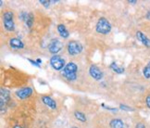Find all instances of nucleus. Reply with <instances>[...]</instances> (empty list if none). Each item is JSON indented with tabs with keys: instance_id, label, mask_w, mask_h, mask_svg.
I'll use <instances>...</instances> for the list:
<instances>
[{
	"instance_id": "f03ea898",
	"label": "nucleus",
	"mask_w": 150,
	"mask_h": 128,
	"mask_svg": "<svg viewBox=\"0 0 150 128\" xmlns=\"http://www.w3.org/2000/svg\"><path fill=\"white\" fill-rule=\"evenodd\" d=\"M96 30L98 33L108 34L111 31V24L106 18L101 17V18L98 20V21H97V23H96Z\"/></svg>"
},
{
	"instance_id": "0eeeda50",
	"label": "nucleus",
	"mask_w": 150,
	"mask_h": 128,
	"mask_svg": "<svg viewBox=\"0 0 150 128\" xmlns=\"http://www.w3.org/2000/svg\"><path fill=\"white\" fill-rule=\"evenodd\" d=\"M89 73L91 75V77H93L95 80L99 81L103 77V73L100 71V69L97 67L96 65H91L89 68Z\"/></svg>"
},
{
	"instance_id": "9d476101",
	"label": "nucleus",
	"mask_w": 150,
	"mask_h": 128,
	"mask_svg": "<svg viewBox=\"0 0 150 128\" xmlns=\"http://www.w3.org/2000/svg\"><path fill=\"white\" fill-rule=\"evenodd\" d=\"M9 46L14 49H22L24 48V44L19 38H11L9 40Z\"/></svg>"
},
{
	"instance_id": "6ab92c4d",
	"label": "nucleus",
	"mask_w": 150,
	"mask_h": 128,
	"mask_svg": "<svg viewBox=\"0 0 150 128\" xmlns=\"http://www.w3.org/2000/svg\"><path fill=\"white\" fill-rule=\"evenodd\" d=\"M40 3H41L43 6H45V8H49L51 1H48V0H40Z\"/></svg>"
},
{
	"instance_id": "bb28decb",
	"label": "nucleus",
	"mask_w": 150,
	"mask_h": 128,
	"mask_svg": "<svg viewBox=\"0 0 150 128\" xmlns=\"http://www.w3.org/2000/svg\"><path fill=\"white\" fill-rule=\"evenodd\" d=\"M13 128H21V127L20 125H15V126H14Z\"/></svg>"
},
{
	"instance_id": "9b49d317",
	"label": "nucleus",
	"mask_w": 150,
	"mask_h": 128,
	"mask_svg": "<svg viewBox=\"0 0 150 128\" xmlns=\"http://www.w3.org/2000/svg\"><path fill=\"white\" fill-rule=\"evenodd\" d=\"M136 37L144 46H146V48H150V39L146 36H145L142 32L138 31L136 33Z\"/></svg>"
},
{
	"instance_id": "ddd939ff",
	"label": "nucleus",
	"mask_w": 150,
	"mask_h": 128,
	"mask_svg": "<svg viewBox=\"0 0 150 128\" xmlns=\"http://www.w3.org/2000/svg\"><path fill=\"white\" fill-rule=\"evenodd\" d=\"M57 32H59V36L62 38H68L69 36H70V33H69V32L66 29V27L63 24H59V25H57Z\"/></svg>"
},
{
	"instance_id": "aec40b11",
	"label": "nucleus",
	"mask_w": 150,
	"mask_h": 128,
	"mask_svg": "<svg viewBox=\"0 0 150 128\" xmlns=\"http://www.w3.org/2000/svg\"><path fill=\"white\" fill-rule=\"evenodd\" d=\"M120 109L122 110H128V112H132V110H134V109L129 107V106H126V105H123V104H120Z\"/></svg>"
},
{
	"instance_id": "423d86ee",
	"label": "nucleus",
	"mask_w": 150,
	"mask_h": 128,
	"mask_svg": "<svg viewBox=\"0 0 150 128\" xmlns=\"http://www.w3.org/2000/svg\"><path fill=\"white\" fill-rule=\"evenodd\" d=\"M62 48H63V45L60 41H59L57 39H53V40H51V42L49 43L48 50L52 54H57L62 49Z\"/></svg>"
},
{
	"instance_id": "4be33fe9",
	"label": "nucleus",
	"mask_w": 150,
	"mask_h": 128,
	"mask_svg": "<svg viewBox=\"0 0 150 128\" xmlns=\"http://www.w3.org/2000/svg\"><path fill=\"white\" fill-rule=\"evenodd\" d=\"M29 61H30L32 64H33V65H34V66H36V67H38V68H40V64L37 62V61H34V60H30V59H29L28 60Z\"/></svg>"
},
{
	"instance_id": "f3484780",
	"label": "nucleus",
	"mask_w": 150,
	"mask_h": 128,
	"mask_svg": "<svg viewBox=\"0 0 150 128\" xmlns=\"http://www.w3.org/2000/svg\"><path fill=\"white\" fill-rule=\"evenodd\" d=\"M143 74L144 76H145L146 79H149L150 78V61L147 63V65L144 68L143 70Z\"/></svg>"
},
{
	"instance_id": "dca6fc26",
	"label": "nucleus",
	"mask_w": 150,
	"mask_h": 128,
	"mask_svg": "<svg viewBox=\"0 0 150 128\" xmlns=\"http://www.w3.org/2000/svg\"><path fill=\"white\" fill-rule=\"evenodd\" d=\"M74 116H75V118H76L77 120H79L80 122H82V123H85L86 120H87L86 119L85 114L82 112H78V110L74 112Z\"/></svg>"
},
{
	"instance_id": "a211bd4d",
	"label": "nucleus",
	"mask_w": 150,
	"mask_h": 128,
	"mask_svg": "<svg viewBox=\"0 0 150 128\" xmlns=\"http://www.w3.org/2000/svg\"><path fill=\"white\" fill-rule=\"evenodd\" d=\"M25 22H26V26H28L29 28H31L33 26V13H30L28 15V18L25 21Z\"/></svg>"
},
{
	"instance_id": "39448f33",
	"label": "nucleus",
	"mask_w": 150,
	"mask_h": 128,
	"mask_svg": "<svg viewBox=\"0 0 150 128\" xmlns=\"http://www.w3.org/2000/svg\"><path fill=\"white\" fill-rule=\"evenodd\" d=\"M50 64L56 71H60L65 68V60L59 55H54L50 59Z\"/></svg>"
},
{
	"instance_id": "a878e982",
	"label": "nucleus",
	"mask_w": 150,
	"mask_h": 128,
	"mask_svg": "<svg viewBox=\"0 0 150 128\" xmlns=\"http://www.w3.org/2000/svg\"><path fill=\"white\" fill-rule=\"evenodd\" d=\"M36 61H37V62H38L39 64H40V63H42V62H41L42 60H40V59H37V60H36Z\"/></svg>"
},
{
	"instance_id": "412c9836",
	"label": "nucleus",
	"mask_w": 150,
	"mask_h": 128,
	"mask_svg": "<svg viewBox=\"0 0 150 128\" xmlns=\"http://www.w3.org/2000/svg\"><path fill=\"white\" fill-rule=\"evenodd\" d=\"M146 106L150 109V94L147 95L146 97Z\"/></svg>"
},
{
	"instance_id": "b1692460",
	"label": "nucleus",
	"mask_w": 150,
	"mask_h": 128,
	"mask_svg": "<svg viewBox=\"0 0 150 128\" xmlns=\"http://www.w3.org/2000/svg\"><path fill=\"white\" fill-rule=\"evenodd\" d=\"M146 19L150 21V10L148 11V12L146 13Z\"/></svg>"
},
{
	"instance_id": "f8f14e48",
	"label": "nucleus",
	"mask_w": 150,
	"mask_h": 128,
	"mask_svg": "<svg viewBox=\"0 0 150 128\" xmlns=\"http://www.w3.org/2000/svg\"><path fill=\"white\" fill-rule=\"evenodd\" d=\"M42 101L45 104V105L48 106L51 109L55 110L57 108V103H56V101L53 100V98L48 97V96H44V97H42Z\"/></svg>"
},
{
	"instance_id": "20e7f679",
	"label": "nucleus",
	"mask_w": 150,
	"mask_h": 128,
	"mask_svg": "<svg viewBox=\"0 0 150 128\" xmlns=\"http://www.w3.org/2000/svg\"><path fill=\"white\" fill-rule=\"evenodd\" d=\"M68 52L71 56H76L79 55L83 51V45L77 42V41H71L68 44Z\"/></svg>"
},
{
	"instance_id": "4468645a",
	"label": "nucleus",
	"mask_w": 150,
	"mask_h": 128,
	"mask_svg": "<svg viewBox=\"0 0 150 128\" xmlns=\"http://www.w3.org/2000/svg\"><path fill=\"white\" fill-rule=\"evenodd\" d=\"M110 128H123L124 127V124L122 120L120 119H112L110 121Z\"/></svg>"
},
{
	"instance_id": "2eb2a0df",
	"label": "nucleus",
	"mask_w": 150,
	"mask_h": 128,
	"mask_svg": "<svg viewBox=\"0 0 150 128\" xmlns=\"http://www.w3.org/2000/svg\"><path fill=\"white\" fill-rule=\"evenodd\" d=\"M110 68L113 70V72H115L116 73H124V68L119 66L116 62H112L110 64Z\"/></svg>"
},
{
	"instance_id": "6e6552de",
	"label": "nucleus",
	"mask_w": 150,
	"mask_h": 128,
	"mask_svg": "<svg viewBox=\"0 0 150 128\" xmlns=\"http://www.w3.org/2000/svg\"><path fill=\"white\" fill-rule=\"evenodd\" d=\"M33 94V89L31 87H25V88L20 89L16 92V96L20 97L21 100H25Z\"/></svg>"
},
{
	"instance_id": "393cba45",
	"label": "nucleus",
	"mask_w": 150,
	"mask_h": 128,
	"mask_svg": "<svg viewBox=\"0 0 150 128\" xmlns=\"http://www.w3.org/2000/svg\"><path fill=\"white\" fill-rule=\"evenodd\" d=\"M129 3H132V4H135L137 1H135V0H134V1H131V0H130V1H128Z\"/></svg>"
},
{
	"instance_id": "f257e3e1",
	"label": "nucleus",
	"mask_w": 150,
	"mask_h": 128,
	"mask_svg": "<svg viewBox=\"0 0 150 128\" xmlns=\"http://www.w3.org/2000/svg\"><path fill=\"white\" fill-rule=\"evenodd\" d=\"M77 71H78V66L74 62L71 61L67 64L64 69H63L62 74L67 80L74 81L77 78Z\"/></svg>"
},
{
	"instance_id": "5701e85b",
	"label": "nucleus",
	"mask_w": 150,
	"mask_h": 128,
	"mask_svg": "<svg viewBox=\"0 0 150 128\" xmlns=\"http://www.w3.org/2000/svg\"><path fill=\"white\" fill-rule=\"evenodd\" d=\"M135 128H146V125L143 123H138L135 126Z\"/></svg>"
},
{
	"instance_id": "cd10ccee",
	"label": "nucleus",
	"mask_w": 150,
	"mask_h": 128,
	"mask_svg": "<svg viewBox=\"0 0 150 128\" xmlns=\"http://www.w3.org/2000/svg\"><path fill=\"white\" fill-rule=\"evenodd\" d=\"M71 128H78V127H76V126H72V127H71Z\"/></svg>"
},
{
	"instance_id": "7ed1b4c3",
	"label": "nucleus",
	"mask_w": 150,
	"mask_h": 128,
	"mask_svg": "<svg viewBox=\"0 0 150 128\" xmlns=\"http://www.w3.org/2000/svg\"><path fill=\"white\" fill-rule=\"evenodd\" d=\"M3 22L6 30L9 32L14 31V14L12 11H6L3 15Z\"/></svg>"
},
{
	"instance_id": "1a4fd4ad",
	"label": "nucleus",
	"mask_w": 150,
	"mask_h": 128,
	"mask_svg": "<svg viewBox=\"0 0 150 128\" xmlns=\"http://www.w3.org/2000/svg\"><path fill=\"white\" fill-rule=\"evenodd\" d=\"M0 102H1V112H3V109L6 107L7 103L9 101V92L4 88L1 89V95H0Z\"/></svg>"
}]
</instances>
